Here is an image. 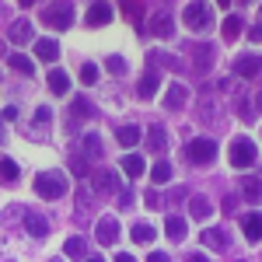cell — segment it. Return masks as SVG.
<instances>
[{
  "label": "cell",
  "mask_w": 262,
  "mask_h": 262,
  "mask_svg": "<svg viewBox=\"0 0 262 262\" xmlns=\"http://www.w3.org/2000/svg\"><path fill=\"white\" fill-rule=\"evenodd\" d=\"M35 192L42 200H60L67 192V175L63 171H42V175H35Z\"/></svg>",
  "instance_id": "1"
},
{
  "label": "cell",
  "mask_w": 262,
  "mask_h": 262,
  "mask_svg": "<svg viewBox=\"0 0 262 262\" xmlns=\"http://www.w3.org/2000/svg\"><path fill=\"white\" fill-rule=\"evenodd\" d=\"M210 18H213V7H210V4H185V25H189L192 32L210 28Z\"/></svg>",
  "instance_id": "2"
},
{
  "label": "cell",
  "mask_w": 262,
  "mask_h": 262,
  "mask_svg": "<svg viewBox=\"0 0 262 262\" xmlns=\"http://www.w3.org/2000/svg\"><path fill=\"white\" fill-rule=\"evenodd\" d=\"M255 158H259V150H255L252 140H234L231 143V164H234V168H252Z\"/></svg>",
  "instance_id": "3"
},
{
  "label": "cell",
  "mask_w": 262,
  "mask_h": 262,
  "mask_svg": "<svg viewBox=\"0 0 262 262\" xmlns=\"http://www.w3.org/2000/svg\"><path fill=\"white\" fill-rule=\"evenodd\" d=\"M42 21H46L49 28L63 32V28H70V21H74V7H70V4H56V7H46Z\"/></svg>",
  "instance_id": "4"
},
{
  "label": "cell",
  "mask_w": 262,
  "mask_h": 262,
  "mask_svg": "<svg viewBox=\"0 0 262 262\" xmlns=\"http://www.w3.org/2000/svg\"><path fill=\"white\" fill-rule=\"evenodd\" d=\"M213 158H217V143H213V140L200 137V140L189 143V161H192V164H210Z\"/></svg>",
  "instance_id": "5"
},
{
  "label": "cell",
  "mask_w": 262,
  "mask_h": 262,
  "mask_svg": "<svg viewBox=\"0 0 262 262\" xmlns=\"http://www.w3.org/2000/svg\"><path fill=\"white\" fill-rule=\"evenodd\" d=\"M25 231L35 234V238H46V234H49V221H46L42 213H35V210H28V213H25Z\"/></svg>",
  "instance_id": "6"
},
{
  "label": "cell",
  "mask_w": 262,
  "mask_h": 262,
  "mask_svg": "<svg viewBox=\"0 0 262 262\" xmlns=\"http://www.w3.org/2000/svg\"><path fill=\"white\" fill-rule=\"evenodd\" d=\"M116 238H119V221H116V217H101L98 221V242L116 245Z\"/></svg>",
  "instance_id": "7"
},
{
  "label": "cell",
  "mask_w": 262,
  "mask_h": 262,
  "mask_svg": "<svg viewBox=\"0 0 262 262\" xmlns=\"http://www.w3.org/2000/svg\"><path fill=\"white\" fill-rule=\"evenodd\" d=\"M95 185H98V192H119V175L108 171V168H98L95 171Z\"/></svg>",
  "instance_id": "8"
},
{
  "label": "cell",
  "mask_w": 262,
  "mask_h": 262,
  "mask_svg": "<svg viewBox=\"0 0 262 262\" xmlns=\"http://www.w3.org/2000/svg\"><path fill=\"white\" fill-rule=\"evenodd\" d=\"M242 231L248 242H262V213H248L242 217Z\"/></svg>",
  "instance_id": "9"
},
{
  "label": "cell",
  "mask_w": 262,
  "mask_h": 262,
  "mask_svg": "<svg viewBox=\"0 0 262 262\" xmlns=\"http://www.w3.org/2000/svg\"><path fill=\"white\" fill-rule=\"evenodd\" d=\"M108 21H112V7H108V4H91V7H88V25L101 28V25H108Z\"/></svg>",
  "instance_id": "10"
},
{
  "label": "cell",
  "mask_w": 262,
  "mask_h": 262,
  "mask_svg": "<svg viewBox=\"0 0 262 262\" xmlns=\"http://www.w3.org/2000/svg\"><path fill=\"white\" fill-rule=\"evenodd\" d=\"M185 98H189L185 84H168V91H164V105H168V108H182Z\"/></svg>",
  "instance_id": "11"
},
{
  "label": "cell",
  "mask_w": 262,
  "mask_h": 262,
  "mask_svg": "<svg viewBox=\"0 0 262 262\" xmlns=\"http://www.w3.org/2000/svg\"><path fill=\"white\" fill-rule=\"evenodd\" d=\"M203 245H210L213 252H224V248H227V231H221V227H206V231H203Z\"/></svg>",
  "instance_id": "12"
},
{
  "label": "cell",
  "mask_w": 262,
  "mask_h": 262,
  "mask_svg": "<svg viewBox=\"0 0 262 262\" xmlns=\"http://www.w3.org/2000/svg\"><path fill=\"white\" fill-rule=\"evenodd\" d=\"M234 70H238V77H255L262 70V56H242L234 63Z\"/></svg>",
  "instance_id": "13"
},
{
  "label": "cell",
  "mask_w": 262,
  "mask_h": 262,
  "mask_svg": "<svg viewBox=\"0 0 262 262\" xmlns=\"http://www.w3.org/2000/svg\"><path fill=\"white\" fill-rule=\"evenodd\" d=\"M158 84H161V77H158L154 70H147V74H143V81H140V88H137V91H140V98L143 101L154 98V95H158Z\"/></svg>",
  "instance_id": "14"
},
{
  "label": "cell",
  "mask_w": 262,
  "mask_h": 262,
  "mask_svg": "<svg viewBox=\"0 0 262 262\" xmlns=\"http://www.w3.org/2000/svg\"><path fill=\"white\" fill-rule=\"evenodd\" d=\"M164 231H168V238H171V242H182V238L189 234V224L182 221V217H168V224H164Z\"/></svg>",
  "instance_id": "15"
},
{
  "label": "cell",
  "mask_w": 262,
  "mask_h": 262,
  "mask_svg": "<svg viewBox=\"0 0 262 262\" xmlns=\"http://www.w3.org/2000/svg\"><path fill=\"white\" fill-rule=\"evenodd\" d=\"M35 56H39V60H56V56H60V46L53 39H39L35 42Z\"/></svg>",
  "instance_id": "16"
},
{
  "label": "cell",
  "mask_w": 262,
  "mask_h": 262,
  "mask_svg": "<svg viewBox=\"0 0 262 262\" xmlns=\"http://www.w3.org/2000/svg\"><path fill=\"white\" fill-rule=\"evenodd\" d=\"M147 147H150L154 154L168 147V137H164V129H161V126H150V129H147Z\"/></svg>",
  "instance_id": "17"
},
{
  "label": "cell",
  "mask_w": 262,
  "mask_h": 262,
  "mask_svg": "<svg viewBox=\"0 0 262 262\" xmlns=\"http://www.w3.org/2000/svg\"><path fill=\"white\" fill-rule=\"evenodd\" d=\"M11 70H18V74H28L32 77V70H35V63H32V56H25V53H11Z\"/></svg>",
  "instance_id": "18"
},
{
  "label": "cell",
  "mask_w": 262,
  "mask_h": 262,
  "mask_svg": "<svg viewBox=\"0 0 262 262\" xmlns=\"http://www.w3.org/2000/svg\"><path fill=\"white\" fill-rule=\"evenodd\" d=\"M49 91H53V95H67V91H70V77H67L63 70H53V74H49Z\"/></svg>",
  "instance_id": "19"
},
{
  "label": "cell",
  "mask_w": 262,
  "mask_h": 262,
  "mask_svg": "<svg viewBox=\"0 0 262 262\" xmlns=\"http://www.w3.org/2000/svg\"><path fill=\"white\" fill-rule=\"evenodd\" d=\"M140 137H143L140 126H122L119 133H116V140H119L122 147H133V143H140Z\"/></svg>",
  "instance_id": "20"
},
{
  "label": "cell",
  "mask_w": 262,
  "mask_h": 262,
  "mask_svg": "<svg viewBox=\"0 0 262 262\" xmlns=\"http://www.w3.org/2000/svg\"><path fill=\"white\" fill-rule=\"evenodd\" d=\"M242 196H245V200H252V203L262 200V179H245L242 182Z\"/></svg>",
  "instance_id": "21"
},
{
  "label": "cell",
  "mask_w": 262,
  "mask_h": 262,
  "mask_svg": "<svg viewBox=\"0 0 262 262\" xmlns=\"http://www.w3.org/2000/svg\"><path fill=\"white\" fill-rule=\"evenodd\" d=\"M122 171H126L129 179H140L143 175V161L137 158V154H126V158H122Z\"/></svg>",
  "instance_id": "22"
},
{
  "label": "cell",
  "mask_w": 262,
  "mask_h": 262,
  "mask_svg": "<svg viewBox=\"0 0 262 262\" xmlns=\"http://www.w3.org/2000/svg\"><path fill=\"white\" fill-rule=\"evenodd\" d=\"M63 252H67L70 259H84V238H81V234H70L67 245H63Z\"/></svg>",
  "instance_id": "23"
},
{
  "label": "cell",
  "mask_w": 262,
  "mask_h": 262,
  "mask_svg": "<svg viewBox=\"0 0 262 262\" xmlns=\"http://www.w3.org/2000/svg\"><path fill=\"white\" fill-rule=\"evenodd\" d=\"M28 39H32V21H18V25L11 28V42H18V46H25Z\"/></svg>",
  "instance_id": "24"
},
{
  "label": "cell",
  "mask_w": 262,
  "mask_h": 262,
  "mask_svg": "<svg viewBox=\"0 0 262 262\" xmlns=\"http://www.w3.org/2000/svg\"><path fill=\"white\" fill-rule=\"evenodd\" d=\"M210 210H213V206H210L206 196H192V200H189V213H192V217H210Z\"/></svg>",
  "instance_id": "25"
},
{
  "label": "cell",
  "mask_w": 262,
  "mask_h": 262,
  "mask_svg": "<svg viewBox=\"0 0 262 262\" xmlns=\"http://www.w3.org/2000/svg\"><path fill=\"white\" fill-rule=\"evenodd\" d=\"M242 35V18L238 14H227L224 18V39H238Z\"/></svg>",
  "instance_id": "26"
},
{
  "label": "cell",
  "mask_w": 262,
  "mask_h": 262,
  "mask_svg": "<svg viewBox=\"0 0 262 262\" xmlns=\"http://www.w3.org/2000/svg\"><path fill=\"white\" fill-rule=\"evenodd\" d=\"M150 32H154V35H168V39H171V32H175V25H171V18H168V14H161V18H154V28H150Z\"/></svg>",
  "instance_id": "27"
},
{
  "label": "cell",
  "mask_w": 262,
  "mask_h": 262,
  "mask_svg": "<svg viewBox=\"0 0 262 262\" xmlns=\"http://www.w3.org/2000/svg\"><path fill=\"white\" fill-rule=\"evenodd\" d=\"M84 150H88V158H95V161L101 158V140L95 133H84Z\"/></svg>",
  "instance_id": "28"
},
{
  "label": "cell",
  "mask_w": 262,
  "mask_h": 262,
  "mask_svg": "<svg viewBox=\"0 0 262 262\" xmlns=\"http://www.w3.org/2000/svg\"><path fill=\"white\" fill-rule=\"evenodd\" d=\"M196 63H200V70H210V63H213V46H196Z\"/></svg>",
  "instance_id": "29"
},
{
  "label": "cell",
  "mask_w": 262,
  "mask_h": 262,
  "mask_svg": "<svg viewBox=\"0 0 262 262\" xmlns=\"http://www.w3.org/2000/svg\"><path fill=\"white\" fill-rule=\"evenodd\" d=\"M133 242L150 245L154 242V227H150V224H137V227H133Z\"/></svg>",
  "instance_id": "30"
},
{
  "label": "cell",
  "mask_w": 262,
  "mask_h": 262,
  "mask_svg": "<svg viewBox=\"0 0 262 262\" xmlns=\"http://www.w3.org/2000/svg\"><path fill=\"white\" fill-rule=\"evenodd\" d=\"M0 179H4V182H14V179H18V164L11 161V158H0Z\"/></svg>",
  "instance_id": "31"
},
{
  "label": "cell",
  "mask_w": 262,
  "mask_h": 262,
  "mask_svg": "<svg viewBox=\"0 0 262 262\" xmlns=\"http://www.w3.org/2000/svg\"><path fill=\"white\" fill-rule=\"evenodd\" d=\"M150 175H154V182H158V185H164V182L171 179V164H168V161H158Z\"/></svg>",
  "instance_id": "32"
},
{
  "label": "cell",
  "mask_w": 262,
  "mask_h": 262,
  "mask_svg": "<svg viewBox=\"0 0 262 262\" xmlns=\"http://www.w3.org/2000/svg\"><path fill=\"white\" fill-rule=\"evenodd\" d=\"M81 81L84 84H95V81H98V67H95V63H81Z\"/></svg>",
  "instance_id": "33"
},
{
  "label": "cell",
  "mask_w": 262,
  "mask_h": 262,
  "mask_svg": "<svg viewBox=\"0 0 262 262\" xmlns=\"http://www.w3.org/2000/svg\"><path fill=\"white\" fill-rule=\"evenodd\" d=\"M91 112H95V108H91V101H84V98L74 101V116H84V119H88Z\"/></svg>",
  "instance_id": "34"
},
{
  "label": "cell",
  "mask_w": 262,
  "mask_h": 262,
  "mask_svg": "<svg viewBox=\"0 0 262 262\" xmlns=\"http://www.w3.org/2000/svg\"><path fill=\"white\" fill-rule=\"evenodd\" d=\"M105 67H108V70H116V74H122V70H126V60H122V56H108Z\"/></svg>",
  "instance_id": "35"
},
{
  "label": "cell",
  "mask_w": 262,
  "mask_h": 262,
  "mask_svg": "<svg viewBox=\"0 0 262 262\" xmlns=\"http://www.w3.org/2000/svg\"><path fill=\"white\" fill-rule=\"evenodd\" d=\"M158 60H161L164 67H171V70H182V60H179V56H164V53H161Z\"/></svg>",
  "instance_id": "36"
},
{
  "label": "cell",
  "mask_w": 262,
  "mask_h": 262,
  "mask_svg": "<svg viewBox=\"0 0 262 262\" xmlns=\"http://www.w3.org/2000/svg\"><path fill=\"white\" fill-rule=\"evenodd\" d=\"M122 11H126V14H129V18H143V7H137V4H126V7H122Z\"/></svg>",
  "instance_id": "37"
},
{
  "label": "cell",
  "mask_w": 262,
  "mask_h": 262,
  "mask_svg": "<svg viewBox=\"0 0 262 262\" xmlns=\"http://www.w3.org/2000/svg\"><path fill=\"white\" fill-rule=\"evenodd\" d=\"M49 119H53V112H49V108H39V116H35V122H39V126H46Z\"/></svg>",
  "instance_id": "38"
},
{
  "label": "cell",
  "mask_w": 262,
  "mask_h": 262,
  "mask_svg": "<svg viewBox=\"0 0 262 262\" xmlns=\"http://www.w3.org/2000/svg\"><path fill=\"white\" fill-rule=\"evenodd\" d=\"M4 119L14 122V119H18V108H14V105H7V108H4Z\"/></svg>",
  "instance_id": "39"
},
{
  "label": "cell",
  "mask_w": 262,
  "mask_h": 262,
  "mask_svg": "<svg viewBox=\"0 0 262 262\" xmlns=\"http://www.w3.org/2000/svg\"><path fill=\"white\" fill-rule=\"evenodd\" d=\"M147 262H168V255H164V252H150V255H147Z\"/></svg>",
  "instance_id": "40"
},
{
  "label": "cell",
  "mask_w": 262,
  "mask_h": 262,
  "mask_svg": "<svg viewBox=\"0 0 262 262\" xmlns=\"http://www.w3.org/2000/svg\"><path fill=\"white\" fill-rule=\"evenodd\" d=\"M74 171H77V175H84V171H88V161H81V158H77V161H74Z\"/></svg>",
  "instance_id": "41"
},
{
  "label": "cell",
  "mask_w": 262,
  "mask_h": 262,
  "mask_svg": "<svg viewBox=\"0 0 262 262\" xmlns=\"http://www.w3.org/2000/svg\"><path fill=\"white\" fill-rule=\"evenodd\" d=\"M133 203V192H119V206H129Z\"/></svg>",
  "instance_id": "42"
},
{
  "label": "cell",
  "mask_w": 262,
  "mask_h": 262,
  "mask_svg": "<svg viewBox=\"0 0 262 262\" xmlns=\"http://www.w3.org/2000/svg\"><path fill=\"white\" fill-rule=\"evenodd\" d=\"M252 42H262V25H255V28H252Z\"/></svg>",
  "instance_id": "43"
},
{
  "label": "cell",
  "mask_w": 262,
  "mask_h": 262,
  "mask_svg": "<svg viewBox=\"0 0 262 262\" xmlns=\"http://www.w3.org/2000/svg\"><path fill=\"white\" fill-rule=\"evenodd\" d=\"M116 262H137V259H133V255H126V252H122V255H116Z\"/></svg>",
  "instance_id": "44"
},
{
  "label": "cell",
  "mask_w": 262,
  "mask_h": 262,
  "mask_svg": "<svg viewBox=\"0 0 262 262\" xmlns=\"http://www.w3.org/2000/svg\"><path fill=\"white\" fill-rule=\"evenodd\" d=\"M189 262H210L206 255H189Z\"/></svg>",
  "instance_id": "45"
},
{
  "label": "cell",
  "mask_w": 262,
  "mask_h": 262,
  "mask_svg": "<svg viewBox=\"0 0 262 262\" xmlns=\"http://www.w3.org/2000/svg\"><path fill=\"white\" fill-rule=\"evenodd\" d=\"M255 105H259V108H262V91H259V98H255Z\"/></svg>",
  "instance_id": "46"
},
{
  "label": "cell",
  "mask_w": 262,
  "mask_h": 262,
  "mask_svg": "<svg viewBox=\"0 0 262 262\" xmlns=\"http://www.w3.org/2000/svg\"><path fill=\"white\" fill-rule=\"evenodd\" d=\"M88 262H101V259H98V255H95V259H88Z\"/></svg>",
  "instance_id": "47"
},
{
  "label": "cell",
  "mask_w": 262,
  "mask_h": 262,
  "mask_svg": "<svg viewBox=\"0 0 262 262\" xmlns=\"http://www.w3.org/2000/svg\"><path fill=\"white\" fill-rule=\"evenodd\" d=\"M0 137H4V126H0Z\"/></svg>",
  "instance_id": "48"
}]
</instances>
